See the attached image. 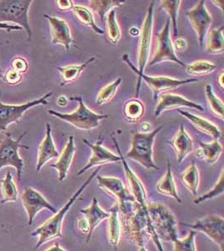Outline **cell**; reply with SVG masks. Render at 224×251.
Returning <instances> with one entry per match:
<instances>
[{"instance_id": "cell-1", "label": "cell", "mask_w": 224, "mask_h": 251, "mask_svg": "<svg viewBox=\"0 0 224 251\" xmlns=\"http://www.w3.org/2000/svg\"><path fill=\"white\" fill-rule=\"evenodd\" d=\"M119 213L123 215L122 230L136 246H144L147 240H151L159 251H166L151 224L147 207L129 202L119 208Z\"/></svg>"}, {"instance_id": "cell-2", "label": "cell", "mask_w": 224, "mask_h": 251, "mask_svg": "<svg viewBox=\"0 0 224 251\" xmlns=\"http://www.w3.org/2000/svg\"><path fill=\"white\" fill-rule=\"evenodd\" d=\"M99 170H100V168H98L97 170H95L91 174L89 178L86 179L85 183H83V185L75 192L74 194L70 198L69 200L64 204L63 207L60 208L59 211L56 213L53 217L46 220L42 226H40L39 228H36L35 231L32 232V236H38L37 244H36L34 251L38 250L45 243L49 242V241L62 237L61 228H62V224H63V220L66 217V214L73 206L75 202L78 200V198L80 197L81 194L84 193L86 187L89 185L93 178L98 175Z\"/></svg>"}, {"instance_id": "cell-3", "label": "cell", "mask_w": 224, "mask_h": 251, "mask_svg": "<svg viewBox=\"0 0 224 251\" xmlns=\"http://www.w3.org/2000/svg\"><path fill=\"white\" fill-rule=\"evenodd\" d=\"M147 209L151 224L160 240L174 242L178 239L177 221L174 214L166 204L149 202Z\"/></svg>"}, {"instance_id": "cell-4", "label": "cell", "mask_w": 224, "mask_h": 251, "mask_svg": "<svg viewBox=\"0 0 224 251\" xmlns=\"http://www.w3.org/2000/svg\"><path fill=\"white\" fill-rule=\"evenodd\" d=\"M162 129L163 126H161L152 131L135 132L133 136L131 149L127 152L126 157L144 169L158 170L153 158V148L155 137Z\"/></svg>"}, {"instance_id": "cell-5", "label": "cell", "mask_w": 224, "mask_h": 251, "mask_svg": "<svg viewBox=\"0 0 224 251\" xmlns=\"http://www.w3.org/2000/svg\"><path fill=\"white\" fill-rule=\"evenodd\" d=\"M70 100H78V108L72 113H60L54 110H49L48 113L60 120L69 123L76 128L84 131H89L99 126L100 121L109 118V115H102L95 113L94 111L86 107L82 97H71Z\"/></svg>"}, {"instance_id": "cell-6", "label": "cell", "mask_w": 224, "mask_h": 251, "mask_svg": "<svg viewBox=\"0 0 224 251\" xmlns=\"http://www.w3.org/2000/svg\"><path fill=\"white\" fill-rule=\"evenodd\" d=\"M32 0H2L0 1V23H15L25 29L28 40H31L32 29L29 25V8Z\"/></svg>"}, {"instance_id": "cell-7", "label": "cell", "mask_w": 224, "mask_h": 251, "mask_svg": "<svg viewBox=\"0 0 224 251\" xmlns=\"http://www.w3.org/2000/svg\"><path fill=\"white\" fill-rule=\"evenodd\" d=\"M122 59L126 62L128 66L132 70L133 72H135V74L139 76L138 86L136 90V97L139 96L141 80H144V82L146 83L147 86L152 90L153 98L155 100H157L159 94L162 92L172 90V89L177 88L179 86L197 81V79H195V78L179 80V79H175V78L169 77V76H150V75L144 74V72H140L137 67L134 66V64L130 61L128 54H123Z\"/></svg>"}, {"instance_id": "cell-8", "label": "cell", "mask_w": 224, "mask_h": 251, "mask_svg": "<svg viewBox=\"0 0 224 251\" xmlns=\"http://www.w3.org/2000/svg\"><path fill=\"white\" fill-rule=\"evenodd\" d=\"M26 134V132H24L17 140H14L11 134L6 132L5 137L0 142V170L9 166L15 168L19 180L22 177L24 169V161L19 154V149H29L28 146L21 144V141Z\"/></svg>"}, {"instance_id": "cell-9", "label": "cell", "mask_w": 224, "mask_h": 251, "mask_svg": "<svg viewBox=\"0 0 224 251\" xmlns=\"http://www.w3.org/2000/svg\"><path fill=\"white\" fill-rule=\"evenodd\" d=\"M1 92H0V132L6 131L8 126L13 123H19L24 114L29 109L40 105H48V98L52 97V92H49L37 100H31L23 103L20 105H9L4 104L1 100Z\"/></svg>"}, {"instance_id": "cell-10", "label": "cell", "mask_w": 224, "mask_h": 251, "mask_svg": "<svg viewBox=\"0 0 224 251\" xmlns=\"http://www.w3.org/2000/svg\"><path fill=\"white\" fill-rule=\"evenodd\" d=\"M194 231L206 234L207 238L219 246L220 251H224V220L221 215L208 214L193 224H184Z\"/></svg>"}, {"instance_id": "cell-11", "label": "cell", "mask_w": 224, "mask_h": 251, "mask_svg": "<svg viewBox=\"0 0 224 251\" xmlns=\"http://www.w3.org/2000/svg\"><path fill=\"white\" fill-rule=\"evenodd\" d=\"M169 26H170V20L168 19L163 29H161V31L157 35L156 48H155V54L153 55L152 60H150L149 63L150 66H154L155 64L168 60V61L177 63L179 66L182 67L186 66L185 63L178 59L175 54V49L170 38Z\"/></svg>"}, {"instance_id": "cell-12", "label": "cell", "mask_w": 224, "mask_h": 251, "mask_svg": "<svg viewBox=\"0 0 224 251\" xmlns=\"http://www.w3.org/2000/svg\"><path fill=\"white\" fill-rule=\"evenodd\" d=\"M154 8L155 1L149 4L147 10L146 17L144 19L140 33V40L139 47V68L140 72H144L149 60V52L152 40L153 26H154Z\"/></svg>"}, {"instance_id": "cell-13", "label": "cell", "mask_w": 224, "mask_h": 251, "mask_svg": "<svg viewBox=\"0 0 224 251\" xmlns=\"http://www.w3.org/2000/svg\"><path fill=\"white\" fill-rule=\"evenodd\" d=\"M21 201L28 216L29 226H31L35 216L42 209L46 208L54 214L56 213L55 207L52 206L40 192L31 187L25 188L21 195Z\"/></svg>"}, {"instance_id": "cell-14", "label": "cell", "mask_w": 224, "mask_h": 251, "mask_svg": "<svg viewBox=\"0 0 224 251\" xmlns=\"http://www.w3.org/2000/svg\"><path fill=\"white\" fill-rule=\"evenodd\" d=\"M187 16L197 35L199 45L203 46L205 38L213 22V18L205 5L204 1H199L193 9L187 12Z\"/></svg>"}, {"instance_id": "cell-15", "label": "cell", "mask_w": 224, "mask_h": 251, "mask_svg": "<svg viewBox=\"0 0 224 251\" xmlns=\"http://www.w3.org/2000/svg\"><path fill=\"white\" fill-rule=\"evenodd\" d=\"M112 141H113L115 147H116L117 151H118V156L120 157L121 162L123 163L127 182L129 184L130 194H131V196H132L136 203L140 204V205L143 206V207H147L149 201H148V196H147L146 190H145L144 184L141 182V180L139 178L137 174L133 171L132 169L127 163L126 160L122 154V151H121L120 148L118 146V142H117L114 137H112Z\"/></svg>"}, {"instance_id": "cell-16", "label": "cell", "mask_w": 224, "mask_h": 251, "mask_svg": "<svg viewBox=\"0 0 224 251\" xmlns=\"http://www.w3.org/2000/svg\"><path fill=\"white\" fill-rule=\"evenodd\" d=\"M84 142L92 150V155H91L90 159L88 160V162L86 163V165L84 166L83 169H81L78 172V175L84 174L85 172L89 170L90 169L94 168V167L105 165L108 163L120 162L121 158L118 155L114 154L113 152L110 151L109 149H107L106 148H104V146L102 145V143H103L102 139H100L95 144H92L86 139H84Z\"/></svg>"}, {"instance_id": "cell-17", "label": "cell", "mask_w": 224, "mask_h": 251, "mask_svg": "<svg viewBox=\"0 0 224 251\" xmlns=\"http://www.w3.org/2000/svg\"><path fill=\"white\" fill-rule=\"evenodd\" d=\"M97 179L98 186L107 194L112 195L117 200L119 208L129 202H135L122 180L118 177L98 176Z\"/></svg>"}, {"instance_id": "cell-18", "label": "cell", "mask_w": 224, "mask_h": 251, "mask_svg": "<svg viewBox=\"0 0 224 251\" xmlns=\"http://www.w3.org/2000/svg\"><path fill=\"white\" fill-rule=\"evenodd\" d=\"M44 16L49 21L52 43L64 46L66 51H69L71 46L74 42L69 25L65 20L55 16H50L47 15Z\"/></svg>"}, {"instance_id": "cell-19", "label": "cell", "mask_w": 224, "mask_h": 251, "mask_svg": "<svg viewBox=\"0 0 224 251\" xmlns=\"http://www.w3.org/2000/svg\"><path fill=\"white\" fill-rule=\"evenodd\" d=\"M177 107H189L196 109L197 111H204L203 106L198 103L188 100L186 97L180 95L167 93L161 95L157 106L155 107V116L157 117L168 109L177 108Z\"/></svg>"}, {"instance_id": "cell-20", "label": "cell", "mask_w": 224, "mask_h": 251, "mask_svg": "<svg viewBox=\"0 0 224 251\" xmlns=\"http://www.w3.org/2000/svg\"><path fill=\"white\" fill-rule=\"evenodd\" d=\"M80 213L84 215V220H86L89 228V232L86 235V242H89L95 229L101 223L109 218L110 212L101 208L98 200L93 198L89 206L80 209Z\"/></svg>"}, {"instance_id": "cell-21", "label": "cell", "mask_w": 224, "mask_h": 251, "mask_svg": "<svg viewBox=\"0 0 224 251\" xmlns=\"http://www.w3.org/2000/svg\"><path fill=\"white\" fill-rule=\"evenodd\" d=\"M75 152H76V146H75L74 137L70 136L63 151L58 157L56 163L51 165L52 168L57 171L58 179L60 182L64 181L67 177V174L69 173L70 168L72 166V161L74 158Z\"/></svg>"}, {"instance_id": "cell-22", "label": "cell", "mask_w": 224, "mask_h": 251, "mask_svg": "<svg viewBox=\"0 0 224 251\" xmlns=\"http://www.w3.org/2000/svg\"><path fill=\"white\" fill-rule=\"evenodd\" d=\"M58 157H59V153L52 138V126L50 125V123H46V137L40 143L38 149L36 171L39 173L50 160Z\"/></svg>"}, {"instance_id": "cell-23", "label": "cell", "mask_w": 224, "mask_h": 251, "mask_svg": "<svg viewBox=\"0 0 224 251\" xmlns=\"http://www.w3.org/2000/svg\"><path fill=\"white\" fill-rule=\"evenodd\" d=\"M176 154V160L181 163L187 158V156L193 151V141L185 129L184 125L181 124L177 133L169 141Z\"/></svg>"}, {"instance_id": "cell-24", "label": "cell", "mask_w": 224, "mask_h": 251, "mask_svg": "<svg viewBox=\"0 0 224 251\" xmlns=\"http://www.w3.org/2000/svg\"><path fill=\"white\" fill-rule=\"evenodd\" d=\"M119 208L118 203H115L112 208H110V216L108 220V227H107V234L108 240L112 247H118L120 242L122 235V225L119 218Z\"/></svg>"}, {"instance_id": "cell-25", "label": "cell", "mask_w": 224, "mask_h": 251, "mask_svg": "<svg viewBox=\"0 0 224 251\" xmlns=\"http://www.w3.org/2000/svg\"><path fill=\"white\" fill-rule=\"evenodd\" d=\"M178 112L180 114L182 115L185 118H187V120L190 121L198 131L203 132L205 134L209 135L216 140L221 137V131L219 130L217 126L214 125L210 121L198 117L196 115L193 114L189 111H182L181 109H179Z\"/></svg>"}, {"instance_id": "cell-26", "label": "cell", "mask_w": 224, "mask_h": 251, "mask_svg": "<svg viewBox=\"0 0 224 251\" xmlns=\"http://www.w3.org/2000/svg\"><path fill=\"white\" fill-rule=\"evenodd\" d=\"M156 188H157L158 193L162 195H165L167 197L172 198L173 200L177 201V203H181L182 202V200L179 196L169 163L167 164V173L165 174L163 177H161V179L159 180L158 183L156 184Z\"/></svg>"}, {"instance_id": "cell-27", "label": "cell", "mask_w": 224, "mask_h": 251, "mask_svg": "<svg viewBox=\"0 0 224 251\" xmlns=\"http://www.w3.org/2000/svg\"><path fill=\"white\" fill-rule=\"evenodd\" d=\"M201 149L196 151V156L203 159L209 164H213L221 157L223 153V146L219 141L214 140L212 143H206L200 142Z\"/></svg>"}, {"instance_id": "cell-28", "label": "cell", "mask_w": 224, "mask_h": 251, "mask_svg": "<svg viewBox=\"0 0 224 251\" xmlns=\"http://www.w3.org/2000/svg\"><path fill=\"white\" fill-rule=\"evenodd\" d=\"M181 180L185 187L189 190L193 196H196L198 193L199 184H200V174L198 168L193 161L192 164L188 166L184 172L181 174Z\"/></svg>"}, {"instance_id": "cell-29", "label": "cell", "mask_w": 224, "mask_h": 251, "mask_svg": "<svg viewBox=\"0 0 224 251\" xmlns=\"http://www.w3.org/2000/svg\"><path fill=\"white\" fill-rule=\"evenodd\" d=\"M95 57L90 58L89 60H86V62L81 65H76V66H66L63 67H57V70L61 74L62 81L60 86H65L67 83L72 82L74 80H78V77L80 76L81 73L84 72V69L89 64L94 61Z\"/></svg>"}, {"instance_id": "cell-30", "label": "cell", "mask_w": 224, "mask_h": 251, "mask_svg": "<svg viewBox=\"0 0 224 251\" xmlns=\"http://www.w3.org/2000/svg\"><path fill=\"white\" fill-rule=\"evenodd\" d=\"M224 29L222 26L219 29H210L207 38V51L209 54H219L224 53Z\"/></svg>"}, {"instance_id": "cell-31", "label": "cell", "mask_w": 224, "mask_h": 251, "mask_svg": "<svg viewBox=\"0 0 224 251\" xmlns=\"http://www.w3.org/2000/svg\"><path fill=\"white\" fill-rule=\"evenodd\" d=\"M72 11L74 13L75 17L84 26L90 27L91 29L97 34H104L103 29H100L95 22L94 16L92 11L86 7L82 5H75L72 8Z\"/></svg>"}, {"instance_id": "cell-32", "label": "cell", "mask_w": 224, "mask_h": 251, "mask_svg": "<svg viewBox=\"0 0 224 251\" xmlns=\"http://www.w3.org/2000/svg\"><path fill=\"white\" fill-rule=\"evenodd\" d=\"M1 193L3 196V200L0 201V203H9V202H15L18 198L17 187L15 185V182L13 181V177L10 172H7L5 177L1 180Z\"/></svg>"}, {"instance_id": "cell-33", "label": "cell", "mask_w": 224, "mask_h": 251, "mask_svg": "<svg viewBox=\"0 0 224 251\" xmlns=\"http://www.w3.org/2000/svg\"><path fill=\"white\" fill-rule=\"evenodd\" d=\"M124 3L125 2L119 0H91L90 5L95 12L98 13L101 20L104 21L105 15L116 7L123 5Z\"/></svg>"}, {"instance_id": "cell-34", "label": "cell", "mask_w": 224, "mask_h": 251, "mask_svg": "<svg viewBox=\"0 0 224 251\" xmlns=\"http://www.w3.org/2000/svg\"><path fill=\"white\" fill-rule=\"evenodd\" d=\"M124 117L130 122H138L140 120L144 113V106L143 103L138 99L127 101L124 106Z\"/></svg>"}, {"instance_id": "cell-35", "label": "cell", "mask_w": 224, "mask_h": 251, "mask_svg": "<svg viewBox=\"0 0 224 251\" xmlns=\"http://www.w3.org/2000/svg\"><path fill=\"white\" fill-rule=\"evenodd\" d=\"M107 32L111 43L116 45L120 40L121 29L116 19V10L112 9L107 15Z\"/></svg>"}, {"instance_id": "cell-36", "label": "cell", "mask_w": 224, "mask_h": 251, "mask_svg": "<svg viewBox=\"0 0 224 251\" xmlns=\"http://www.w3.org/2000/svg\"><path fill=\"white\" fill-rule=\"evenodd\" d=\"M181 3V0H162L161 1V7L169 15V20L172 24L173 31H174L175 36L177 35V32H178L177 19H178V12Z\"/></svg>"}, {"instance_id": "cell-37", "label": "cell", "mask_w": 224, "mask_h": 251, "mask_svg": "<svg viewBox=\"0 0 224 251\" xmlns=\"http://www.w3.org/2000/svg\"><path fill=\"white\" fill-rule=\"evenodd\" d=\"M121 83H122V79L118 78L117 80L110 83L108 86L101 90L98 96H97V99H96V102H97L98 106H102V105H104L105 103L109 102L110 100H112L113 97L117 93V91H118Z\"/></svg>"}, {"instance_id": "cell-38", "label": "cell", "mask_w": 224, "mask_h": 251, "mask_svg": "<svg viewBox=\"0 0 224 251\" xmlns=\"http://www.w3.org/2000/svg\"><path fill=\"white\" fill-rule=\"evenodd\" d=\"M224 169L222 170L220 176H219L218 182L216 183L215 185L213 187L211 190L206 193V194H202L201 196L196 198L194 200V203L195 204H200V203L208 201V200H213L216 198L219 197L220 195L224 194Z\"/></svg>"}, {"instance_id": "cell-39", "label": "cell", "mask_w": 224, "mask_h": 251, "mask_svg": "<svg viewBox=\"0 0 224 251\" xmlns=\"http://www.w3.org/2000/svg\"><path fill=\"white\" fill-rule=\"evenodd\" d=\"M216 69L217 66L213 62L207 60H197L187 66V72L193 75H201L210 74L214 72Z\"/></svg>"}, {"instance_id": "cell-40", "label": "cell", "mask_w": 224, "mask_h": 251, "mask_svg": "<svg viewBox=\"0 0 224 251\" xmlns=\"http://www.w3.org/2000/svg\"><path fill=\"white\" fill-rule=\"evenodd\" d=\"M206 96H207V101H208L211 111H213V113L216 116H218L220 119L224 120V102L222 101L221 99H219V97L214 94L213 87L211 85H207L206 86Z\"/></svg>"}, {"instance_id": "cell-41", "label": "cell", "mask_w": 224, "mask_h": 251, "mask_svg": "<svg viewBox=\"0 0 224 251\" xmlns=\"http://www.w3.org/2000/svg\"><path fill=\"white\" fill-rule=\"evenodd\" d=\"M196 232L191 229L183 239H177L173 243V251H196Z\"/></svg>"}, {"instance_id": "cell-42", "label": "cell", "mask_w": 224, "mask_h": 251, "mask_svg": "<svg viewBox=\"0 0 224 251\" xmlns=\"http://www.w3.org/2000/svg\"><path fill=\"white\" fill-rule=\"evenodd\" d=\"M12 70L19 72L20 74L26 73L28 71L29 65L24 58L16 57L13 60L11 63Z\"/></svg>"}, {"instance_id": "cell-43", "label": "cell", "mask_w": 224, "mask_h": 251, "mask_svg": "<svg viewBox=\"0 0 224 251\" xmlns=\"http://www.w3.org/2000/svg\"><path fill=\"white\" fill-rule=\"evenodd\" d=\"M4 80L9 85H17L22 80V74L11 69L6 72Z\"/></svg>"}, {"instance_id": "cell-44", "label": "cell", "mask_w": 224, "mask_h": 251, "mask_svg": "<svg viewBox=\"0 0 224 251\" xmlns=\"http://www.w3.org/2000/svg\"><path fill=\"white\" fill-rule=\"evenodd\" d=\"M56 5H57L58 9L61 10V11L70 10V9H72V8L74 7L72 0H57L56 1Z\"/></svg>"}, {"instance_id": "cell-45", "label": "cell", "mask_w": 224, "mask_h": 251, "mask_svg": "<svg viewBox=\"0 0 224 251\" xmlns=\"http://www.w3.org/2000/svg\"><path fill=\"white\" fill-rule=\"evenodd\" d=\"M77 228L78 230L82 233V234H86L87 235L88 232H89V228H88V226L86 224V220H84V218H81L78 220L77 222Z\"/></svg>"}, {"instance_id": "cell-46", "label": "cell", "mask_w": 224, "mask_h": 251, "mask_svg": "<svg viewBox=\"0 0 224 251\" xmlns=\"http://www.w3.org/2000/svg\"><path fill=\"white\" fill-rule=\"evenodd\" d=\"M173 46H174V49H176L179 51H184L185 50L187 49V40L183 38H179L175 40V44L173 45Z\"/></svg>"}, {"instance_id": "cell-47", "label": "cell", "mask_w": 224, "mask_h": 251, "mask_svg": "<svg viewBox=\"0 0 224 251\" xmlns=\"http://www.w3.org/2000/svg\"><path fill=\"white\" fill-rule=\"evenodd\" d=\"M0 29H4L6 31L11 32L13 30H22V28L15 25H9V24L0 23Z\"/></svg>"}, {"instance_id": "cell-48", "label": "cell", "mask_w": 224, "mask_h": 251, "mask_svg": "<svg viewBox=\"0 0 224 251\" xmlns=\"http://www.w3.org/2000/svg\"><path fill=\"white\" fill-rule=\"evenodd\" d=\"M67 104H68V99L65 96H60V97H58V106L63 107V106H66Z\"/></svg>"}, {"instance_id": "cell-49", "label": "cell", "mask_w": 224, "mask_h": 251, "mask_svg": "<svg viewBox=\"0 0 224 251\" xmlns=\"http://www.w3.org/2000/svg\"><path fill=\"white\" fill-rule=\"evenodd\" d=\"M46 251H66V250H64L61 246H60L59 243H56L54 246H52V247H50L49 249H47Z\"/></svg>"}, {"instance_id": "cell-50", "label": "cell", "mask_w": 224, "mask_h": 251, "mask_svg": "<svg viewBox=\"0 0 224 251\" xmlns=\"http://www.w3.org/2000/svg\"><path fill=\"white\" fill-rule=\"evenodd\" d=\"M130 34H132L133 36H136V35H138V34H140V30H139L137 28H135V27H133V28H131L130 29Z\"/></svg>"}, {"instance_id": "cell-51", "label": "cell", "mask_w": 224, "mask_h": 251, "mask_svg": "<svg viewBox=\"0 0 224 251\" xmlns=\"http://www.w3.org/2000/svg\"><path fill=\"white\" fill-rule=\"evenodd\" d=\"M223 79H224V72H222L219 79V86H220L222 89H224V81H223Z\"/></svg>"}, {"instance_id": "cell-52", "label": "cell", "mask_w": 224, "mask_h": 251, "mask_svg": "<svg viewBox=\"0 0 224 251\" xmlns=\"http://www.w3.org/2000/svg\"><path fill=\"white\" fill-rule=\"evenodd\" d=\"M213 3H214V4H216L217 6H220V9L223 11V9H224V1H213Z\"/></svg>"}, {"instance_id": "cell-53", "label": "cell", "mask_w": 224, "mask_h": 251, "mask_svg": "<svg viewBox=\"0 0 224 251\" xmlns=\"http://www.w3.org/2000/svg\"><path fill=\"white\" fill-rule=\"evenodd\" d=\"M139 251H147V249L144 247V246H141V247H139Z\"/></svg>"}]
</instances>
